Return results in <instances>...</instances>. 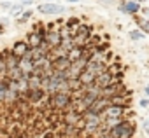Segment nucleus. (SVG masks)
Listing matches in <instances>:
<instances>
[{
  "mask_svg": "<svg viewBox=\"0 0 149 138\" xmlns=\"http://www.w3.org/2000/svg\"><path fill=\"white\" fill-rule=\"evenodd\" d=\"M46 101L53 110H68L74 103V95L72 93H54V95H49Z\"/></svg>",
  "mask_w": 149,
  "mask_h": 138,
  "instance_id": "nucleus-1",
  "label": "nucleus"
},
{
  "mask_svg": "<svg viewBox=\"0 0 149 138\" xmlns=\"http://www.w3.org/2000/svg\"><path fill=\"white\" fill-rule=\"evenodd\" d=\"M135 124L128 119H123L119 124H116L114 128L109 129V136L111 138H133L135 135Z\"/></svg>",
  "mask_w": 149,
  "mask_h": 138,
  "instance_id": "nucleus-2",
  "label": "nucleus"
},
{
  "mask_svg": "<svg viewBox=\"0 0 149 138\" xmlns=\"http://www.w3.org/2000/svg\"><path fill=\"white\" fill-rule=\"evenodd\" d=\"M91 40V26L88 25H79L74 32V44L77 47H88Z\"/></svg>",
  "mask_w": 149,
  "mask_h": 138,
  "instance_id": "nucleus-3",
  "label": "nucleus"
},
{
  "mask_svg": "<svg viewBox=\"0 0 149 138\" xmlns=\"http://www.w3.org/2000/svg\"><path fill=\"white\" fill-rule=\"evenodd\" d=\"M47 32H46V42L49 44L51 49H56L61 46V30H56L53 28L54 25H47Z\"/></svg>",
  "mask_w": 149,
  "mask_h": 138,
  "instance_id": "nucleus-4",
  "label": "nucleus"
},
{
  "mask_svg": "<svg viewBox=\"0 0 149 138\" xmlns=\"http://www.w3.org/2000/svg\"><path fill=\"white\" fill-rule=\"evenodd\" d=\"M44 40H46V30H44V28H35V30L30 32L28 37H26V42L30 44L32 49H33V47H40Z\"/></svg>",
  "mask_w": 149,
  "mask_h": 138,
  "instance_id": "nucleus-5",
  "label": "nucleus"
},
{
  "mask_svg": "<svg viewBox=\"0 0 149 138\" xmlns=\"http://www.w3.org/2000/svg\"><path fill=\"white\" fill-rule=\"evenodd\" d=\"M47 93L42 89V88H39V89H28L26 93H25V100H28L30 103H33V105H37V103H40V101H44V100H47Z\"/></svg>",
  "mask_w": 149,
  "mask_h": 138,
  "instance_id": "nucleus-6",
  "label": "nucleus"
},
{
  "mask_svg": "<svg viewBox=\"0 0 149 138\" xmlns=\"http://www.w3.org/2000/svg\"><path fill=\"white\" fill-rule=\"evenodd\" d=\"M114 82H118L116 81V77H114V74L109 70V68H107V70L104 72V74H100L98 77H97V81H95V86H98L100 89H105V88H109L111 84H114Z\"/></svg>",
  "mask_w": 149,
  "mask_h": 138,
  "instance_id": "nucleus-7",
  "label": "nucleus"
},
{
  "mask_svg": "<svg viewBox=\"0 0 149 138\" xmlns=\"http://www.w3.org/2000/svg\"><path fill=\"white\" fill-rule=\"evenodd\" d=\"M102 119H104V121H107V119H119V121H123V119H125V107L111 105V107L102 114Z\"/></svg>",
  "mask_w": 149,
  "mask_h": 138,
  "instance_id": "nucleus-8",
  "label": "nucleus"
},
{
  "mask_svg": "<svg viewBox=\"0 0 149 138\" xmlns=\"http://www.w3.org/2000/svg\"><path fill=\"white\" fill-rule=\"evenodd\" d=\"M37 12H40V14H61V12H65V7L63 6H60V4H51V2H47V4H40V6H37Z\"/></svg>",
  "mask_w": 149,
  "mask_h": 138,
  "instance_id": "nucleus-9",
  "label": "nucleus"
},
{
  "mask_svg": "<svg viewBox=\"0 0 149 138\" xmlns=\"http://www.w3.org/2000/svg\"><path fill=\"white\" fill-rule=\"evenodd\" d=\"M51 61H53V70L54 72H67L70 68V65H72L68 56H58V58H54Z\"/></svg>",
  "mask_w": 149,
  "mask_h": 138,
  "instance_id": "nucleus-10",
  "label": "nucleus"
},
{
  "mask_svg": "<svg viewBox=\"0 0 149 138\" xmlns=\"http://www.w3.org/2000/svg\"><path fill=\"white\" fill-rule=\"evenodd\" d=\"M32 47H30V44L26 42V40H16L14 44H13V47H11V52L14 54V56H18V58H23V56H26V52L30 51Z\"/></svg>",
  "mask_w": 149,
  "mask_h": 138,
  "instance_id": "nucleus-11",
  "label": "nucleus"
},
{
  "mask_svg": "<svg viewBox=\"0 0 149 138\" xmlns=\"http://www.w3.org/2000/svg\"><path fill=\"white\" fill-rule=\"evenodd\" d=\"M139 9H140L139 2H133V0H128V2L119 6V11L125 14H135V12H139Z\"/></svg>",
  "mask_w": 149,
  "mask_h": 138,
  "instance_id": "nucleus-12",
  "label": "nucleus"
},
{
  "mask_svg": "<svg viewBox=\"0 0 149 138\" xmlns=\"http://www.w3.org/2000/svg\"><path fill=\"white\" fill-rule=\"evenodd\" d=\"M128 35H130L132 40H144V32L142 30H132Z\"/></svg>",
  "mask_w": 149,
  "mask_h": 138,
  "instance_id": "nucleus-13",
  "label": "nucleus"
},
{
  "mask_svg": "<svg viewBox=\"0 0 149 138\" xmlns=\"http://www.w3.org/2000/svg\"><path fill=\"white\" fill-rule=\"evenodd\" d=\"M77 26H79V19H77V18H70V19L65 23V28H68V30L77 28Z\"/></svg>",
  "mask_w": 149,
  "mask_h": 138,
  "instance_id": "nucleus-14",
  "label": "nucleus"
},
{
  "mask_svg": "<svg viewBox=\"0 0 149 138\" xmlns=\"http://www.w3.org/2000/svg\"><path fill=\"white\" fill-rule=\"evenodd\" d=\"M32 14H33V11H23V14H21V18H19V23H25V21H28L30 18H32Z\"/></svg>",
  "mask_w": 149,
  "mask_h": 138,
  "instance_id": "nucleus-15",
  "label": "nucleus"
},
{
  "mask_svg": "<svg viewBox=\"0 0 149 138\" xmlns=\"http://www.w3.org/2000/svg\"><path fill=\"white\" fill-rule=\"evenodd\" d=\"M139 25H140V30H142L144 33H149V21H147V19H140Z\"/></svg>",
  "mask_w": 149,
  "mask_h": 138,
  "instance_id": "nucleus-16",
  "label": "nucleus"
},
{
  "mask_svg": "<svg viewBox=\"0 0 149 138\" xmlns=\"http://www.w3.org/2000/svg\"><path fill=\"white\" fill-rule=\"evenodd\" d=\"M98 4H102V6H114V2L116 0H97Z\"/></svg>",
  "mask_w": 149,
  "mask_h": 138,
  "instance_id": "nucleus-17",
  "label": "nucleus"
},
{
  "mask_svg": "<svg viewBox=\"0 0 149 138\" xmlns=\"http://www.w3.org/2000/svg\"><path fill=\"white\" fill-rule=\"evenodd\" d=\"M0 9H9L11 11L13 9V4L11 2H2V4H0Z\"/></svg>",
  "mask_w": 149,
  "mask_h": 138,
  "instance_id": "nucleus-18",
  "label": "nucleus"
},
{
  "mask_svg": "<svg viewBox=\"0 0 149 138\" xmlns=\"http://www.w3.org/2000/svg\"><path fill=\"white\" fill-rule=\"evenodd\" d=\"M142 129H144V131H146V133H147V135H149V119H147V121H144V122H142Z\"/></svg>",
  "mask_w": 149,
  "mask_h": 138,
  "instance_id": "nucleus-19",
  "label": "nucleus"
},
{
  "mask_svg": "<svg viewBox=\"0 0 149 138\" xmlns=\"http://www.w3.org/2000/svg\"><path fill=\"white\" fill-rule=\"evenodd\" d=\"M19 4H21V6H32L33 0H19Z\"/></svg>",
  "mask_w": 149,
  "mask_h": 138,
  "instance_id": "nucleus-20",
  "label": "nucleus"
},
{
  "mask_svg": "<svg viewBox=\"0 0 149 138\" xmlns=\"http://www.w3.org/2000/svg\"><path fill=\"white\" fill-rule=\"evenodd\" d=\"M140 107H149V98H144V100H140Z\"/></svg>",
  "mask_w": 149,
  "mask_h": 138,
  "instance_id": "nucleus-21",
  "label": "nucleus"
},
{
  "mask_svg": "<svg viewBox=\"0 0 149 138\" xmlns=\"http://www.w3.org/2000/svg\"><path fill=\"white\" fill-rule=\"evenodd\" d=\"M42 138H54V133H53V131H47V133H44Z\"/></svg>",
  "mask_w": 149,
  "mask_h": 138,
  "instance_id": "nucleus-22",
  "label": "nucleus"
},
{
  "mask_svg": "<svg viewBox=\"0 0 149 138\" xmlns=\"http://www.w3.org/2000/svg\"><path fill=\"white\" fill-rule=\"evenodd\" d=\"M144 91H146V95L149 96V86H146V89H144Z\"/></svg>",
  "mask_w": 149,
  "mask_h": 138,
  "instance_id": "nucleus-23",
  "label": "nucleus"
},
{
  "mask_svg": "<svg viewBox=\"0 0 149 138\" xmlns=\"http://www.w3.org/2000/svg\"><path fill=\"white\" fill-rule=\"evenodd\" d=\"M67 2H72V4H76V2H79V0H67Z\"/></svg>",
  "mask_w": 149,
  "mask_h": 138,
  "instance_id": "nucleus-24",
  "label": "nucleus"
}]
</instances>
